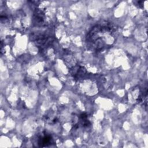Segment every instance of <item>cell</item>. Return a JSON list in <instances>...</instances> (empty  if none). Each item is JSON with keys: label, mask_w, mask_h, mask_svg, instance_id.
Instances as JSON below:
<instances>
[{"label": "cell", "mask_w": 148, "mask_h": 148, "mask_svg": "<svg viewBox=\"0 0 148 148\" xmlns=\"http://www.w3.org/2000/svg\"><path fill=\"white\" fill-rule=\"evenodd\" d=\"M38 143L40 147L48 146L52 143L51 137L49 135H45L42 136L41 138H40Z\"/></svg>", "instance_id": "6da1fadb"}]
</instances>
